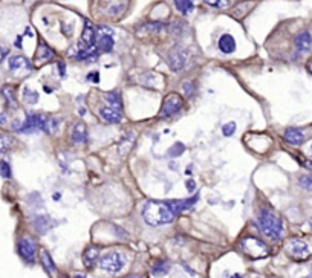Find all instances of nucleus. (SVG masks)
Here are the masks:
<instances>
[{"label":"nucleus","instance_id":"nucleus-33","mask_svg":"<svg viewBox=\"0 0 312 278\" xmlns=\"http://www.w3.org/2000/svg\"><path fill=\"white\" fill-rule=\"evenodd\" d=\"M299 184L302 188L308 189V191H312V176H302L299 179Z\"/></svg>","mask_w":312,"mask_h":278},{"label":"nucleus","instance_id":"nucleus-30","mask_svg":"<svg viewBox=\"0 0 312 278\" xmlns=\"http://www.w3.org/2000/svg\"><path fill=\"white\" fill-rule=\"evenodd\" d=\"M2 93L5 95V98H6L8 104H9L11 107H15V99H14V95H12V89L6 86V88H3Z\"/></svg>","mask_w":312,"mask_h":278},{"label":"nucleus","instance_id":"nucleus-9","mask_svg":"<svg viewBox=\"0 0 312 278\" xmlns=\"http://www.w3.org/2000/svg\"><path fill=\"white\" fill-rule=\"evenodd\" d=\"M182 98L178 93H170L164 98L162 107H161V116L162 118H169L172 115H175L181 107H182Z\"/></svg>","mask_w":312,"mask_h":278},{"label":"nucleus","instance_id":"nucleus-38","mask_svg":"<svg viewBox=\"0 0 312 278\" xmlns=\"http://www.w3.org/2000/svg\"><path fill=\"white\" fill-rule=\"evenodd\" d=\"M187 186H189V191L192 193V191H195V186H196V184H195V181H189V182H187Z\"/></svg>","mask_w":312,"mask_h":278},{"label":"nucleus","instance_id":"nucleus-18","mask_svg":"<svg viewBox=\"0 0 312 278\" xmlns=\"http://www.w3.org/2000/svg\"><path fill=\"white\" fill-rule=\"evenodd\" d=\"M98 255H100V248L98 246H91L85 251L83 254V262H85V266L88 269H92L98 260Z\"/></svg>","mask_w":312,"mask_h":278},{"label":"nucleus","instance_id":"nucleus-39","mask_svg":"<svg viewBox=\"0 0 312 278\" xmlns=\"http://www.w3.org/2000/svg\"><path fill=\"white\" fill-rule=\"evenodd\" d=\"M58 71H60V75H61V77L66 75V74H65V65H63V63H58Z\"/></svg>","mask_w":312,"mask_h":278},{"label":"nucleus","instance_id":"nucleus-31","mask_svg":"<svg viewBox=\"0 0 312 278\" xmlns=\"http://www.w3.org/2000/svg\"><path fill=\"white\" fill-rule=\"evenodd\" d=\"M0 175H2V178H5V179H9V178H11V167H9V164L5 162V161L0 162Z\"/></svg>","mask_w":312,"mask_h":278},{"label":"nucleus","instance_id":"nucleus-20","mask_svg":"<svg viewBox=\"0 0 312 278\" xmlns=\"http://www.w3.org/2000/svg\"><path fill=\"white\" fill-rule=\"evenodd\" d=\"M52 226H54V222L51 220L49 216H40V217H37V219L34 220V228H35V231L40 232V234L48 232Z\"/></svg>","mask_w":312,"mask_h":278},{"label":"nucleus","instance_id":"nucleus-8","mask_svg":"<svg viewBox=\"0 0 312 278\" xmlns=\"http://www.w3.org/2000/svg\"><path fill=\"white\" fill-rule=\"evenodd\" d=\"M92 49H98L97 43H95V28L92 26L91 22L86 20L85 29H83L80 41H78V52H81V51H92Z\"/></svg>","mask_w":312,"mask_h":278},{"label":"nucleus","instance_id":"nucleus-1","mask_svg":"<svg viewBox=\"0 0 312 278\" xmlns=\"http://www.w3.org/2000/svg\"><path fill=\"white\" fill-rule=\"evenodd\" d=\"M199 196L182 200H149L142 208V219L150 226H162L172 223L178 214L192 208Z\"/></svg>","mask_w":312,"mask_h":278},{"label":"nucleus","instance_id":"nucleus-10","mask_svg":"<svg viewBox=\"0 0 312 278\" xmlns=\"http://www.w3.org/2000/svg\"><path fill=\"white\" fill-rule=\"evenodd\" d=\"M35 252H37V243L31 237H23L18 242V254L22 255L23 260L32 263L35 260Z\"/></svg>","mask_w":312,"mask_h":278},{"label":"nucleus","instance_id":"nucleus-28","mask_svg":"<svg viewBox=\"0 0 312 278\" xmlns=\"http://www.w3.org/2000/svg\"><path fill=\"white\" fill-rule=\"evenodd\" d=\"M169 272V266L164 262H159L153 268V275H165Z\"/></svg>","mask_w":312,"mask_h":278},{"label":"nucleus","instance_id":"nucleus-40","mask_svg":"<svg viewBox=\"0 0 312 278\" xmlns=\"http://www.w3.org/2000/svg\"><path fill=\"white\" fill-rule=\"evenodd\" d=\"M309 172H312V159H309V161H305V164H303Z\"/></svg>","mask_w":312,"mask_h":278},{"label":"nucleus","instance_id":"nucleus-36","mask_svg":"<svg viewBox=\"0 0 312 278\" xmlns=\"http://www.w3.org/2000/svg\"><path fill=\"white\" fill-rule=\"evenodd\" d=\"M6 55H8V49H5L3 46H0V63L6 58Z\"/></svg>","mask_w":312,"mask_h":278},{"label":"nucleus","instance_id":"nucleus-6","mask_svg":"<svg viewBox=\"0 0 312 278\" xmlns=\"http://www.w3.org/2000/svg\"><path fill=\"white\" fill-rule=\"evenodd\" d=\"M286 252L296 260H306L311 257V248L300 239H289L286 242Z\"/></svg>","mask_w":312,"mask_h":278},{"label":"nucleus","instance_id":"nucleus-41","mask_svg":"<svg viewBox=\"0 0 312 278\" xmlns=\"http://www.w3.org/2000/svg\"><path fill=\"white\" fill-rule=\"evenodd\" d=\"M308 69H309V72H311V74H312V60H311V61H309V65H308Z\"/></svg>","mask_w":312,"mask_h":278},{"label":"nucleus","instance_id":"nucleus-24","mask_svg":"<svg viewBox=\"0 0 312 278\" xmlns=\"http://www.w3.org/2000/svg\"><path fill=\"white\" fill-rule=\"evenodd\" d=\"M52 57H54V52L46 46V45H40V49H38V55H37V60L38 61H49V60H52Z\"/></svg>","mask_w":312,"mask_h":278},{"label":"nucleus","instance_id":"nucleus-37","mask_svg":"<svg viewBox=\"0 0 312 278\" xmlns=\"http://www.w3.org/2000/svg\"><path fill=\"white\" fill-rule=\"evenodd\" d=\"M6 124V113L3 110H0V125Z\"/></svg>","mask_w":312,"mask_h":278},{"label":"nucleus","instance_id":"nucleus-14","mask_svg":"<svg viewBox=\"0 0 312 278\" xmlns=\"http://www.w3.org/2000/svg\"><path fill=\"white\" fill-rule=\"evenodd\" d=\"M8 69L12 71V72H17V71H31L32 66L29 63L28 58L22 57V55H15V57H11L9 61H8Z\"/></svg>","mask_w":312,"mask_h":278},{"label":"nucleus","instance_id":"nucleus-17","mask_svg":"<svg viewBox=\"0 0 312 278\" xmlns=\"http://www.w3.org/2000/svg\"><path fill=\"white\" fill-rule=\"evenodd\" d=\"M219 49L223 52V54H233L236 51V40L233 35L230 34H223L220 38H219V43H217Z\"/></svg>","mask_w":312,"mask_h":278},{"label":"nucleus","instance_id":"nucleus-27","mask_svg":"<svg viewBox=\"0 0 312 278\" xmlns=\"http://www.w3.org/2000/svg\"><path fill=\"white\" fill-rule=\"evenodd\" d=\"M23 98H25L26 102H29V104H35V102L38 101V93L31 91V89H28V88H25V91H23Z\"/></svg>","mask_w":312,"mask_h":278},{"label":"nucleus","instance_id":"nucleus-26","mask_svg":"<svg viewBox=\"0 0 312 278\" xmlns=\"http://www.w3.org/2000/svg\"><path fill=\"white\" fill-rule=\"evenodd\" d=\"M104 98L106 101L109 102V105H113V107H121V96L118 92H109L104 93Z\"/></svg>","mask_w":312,"mask_h":278},{"label":"nucleus","instance_id":"nucleus-5","mask_svg":"<svg viewBox=\"0 0 312 278\" xmlns=\"http://www.w3.org/2000/svg\"><path fill=\"white\" fill-rule=\"evenodd\" d=\"M240 248L251 259H265L269 254L268 246L256 237H245L240 242Z\"/></svg>","mask_w":312,"mask_h":278},{"label":"nucleus","instance_id":"nucleus-11","mask_svg":"<svg viewBox=\"0 0 312 278\" xmlns=\"http://www.w3.org/2000/svg\"><path fill=\"white\" fill-rule=\"evenodd\" d=\"M100 2L104 8V12L107 15H112V17L121 15L122 11L127 8V3H129V0H100Z\"/></svg>","mask_w":312,"mask_h":278},{"label":"nucleus","instance_id":"nucleus-13","mask_svg":"<svg viewBox=\"0 0 312 278\" xmlns=\"http://www.w3.org/2000/svg\"><path fill=\"white\" fill-rule=\"evenodd\" d=\"M100 118L104 122L109 124H116L122 119V113H121V107H113V105H106L100 109Z\"/></svg>","mask_w":312,"mask_h":278},{"label":"nucleus","instance_id":"nucleus-4","mask_svg":"<svg viewBox=\"0 0 312 278\" xmlns=\"http://www.w3.org/2000/svg\"><path fill=\"white\" fill-rule=\"evenodd\" d=\"M126 263H127V257L122 252H116V251L107 252L100 259V268L109 274H116L122 271Z\"/></svg>","mask_w":312,"mask_h":278},{"label":"nucleus","instance_id":"nucleus-34","mask_svg":"<svg viewBox=\"0 0 312 278\" xmlns=\"http://www.w3.org/2000/svg\"><path fill=\"white\" fill-rule=\"evenodd\" d=\"M184 91H185V95H187V96H192L193 84H192V83H185V84H184Z\"/></svg>","mask_w":312,"mask_h":278},{"label":"nucleus","instance_id":"nucleus-22","mask_svg":"<svg viewBox=\"0 0 312 278\" xmlns=\"http://www.w3.org/2000/svg\"><path fill=\"white\" fill-rule=\"evenodd\" d=\"M135 135L133 133H129L121 142H119V145H118V150L122 153V155H127L129 152H130V148L133 147V142H135Z\"/></svg>","mask_w":312,"mask_h":278},{"label":"nucleus","instance_id":"nucleus-21","mask_svg":"<svg viewBox=\"0 0 312 278\" xmlns=\"http://www.w3.org/2000/svg\"><path fill=\"white\" fill-rule=\"evenodd\" d=\"M40 259H41V263H43V268L46 269V272L49 275H54L57 268H55V263L52 262V259H51V255H49V252L46 249L40 251Z\"/></svg>","mask_w":312,"mask_h":278},{"label":"nucleus","instance_id":"nucleus-25","mask_svg":"<svg viewBox=\"0 0 312 278\" xmlns=\"http://www.w3.org/2000/svg\"><path fill=\"white\" fill-rule=\"evenodd\" d=\"M11 147H12V139L8 135L0 133V156L6 155Z\"/></svg>","mask_w":312,"mask_h":278},{"label":"nucleus","instance_id":"nucleus-7","mask_svg":"<svg viewBox=\"0 0 312 278\" xmlns=\"http://www.w3.org/2000/svg\"><path fill=\"white\" fill-rule=\"evenodd\" d=\"M95 43L100 52H110L113 49L115 40H113V31L110 28L106 26H100L98 29H95Z\"/></svg>","mask_w":312,"mask_h":278},{"label":"nucleus","instance_id":"nucleus-35","mask_svg":"<svg viewBox=\"0 0 312 278\" xmlns=\"http://www.w3.org/2000/svg\"><path fill=\"white\" fill-rule=\"evenodd\" d=\"M89 80L94 81V83H98V81H100V74H98V72H95V74H89Z\"/></svg>","mask_w":312,"mask_h":278},{"label":"nucleus","instance_id":"nucleus-32","mask_svg":"<svg viewBox=\"0 0 312 278\" xmlns=\"http://www.w3.org/2000/svg\"><path fill=\"white\" fill-rule=\"evenodd\" d=\"M207 5L213 6V8H219V9H223L228 6V0H204Z\"/></svg>","mask_w":312,"mask_h":278},{"label":"nucleus","instance_id":"nucleus-15","mask_svg":"<svg viewBox=\"0 0 312 278\" xmlns=\"http://www.w3.org/2000/svg\"><path fill=\"white\" fill-rule=\"evenodd\" d=\"M285 141L291 145H302L305 142V133L297 127H289L285 130Z\"/></svg>","mask_w":312,"mask_h":278},{"label":"nucleus","instance_id":"nucleus-19","mask_svg":"<svg viewBox=\"0 0 312 278\" xmlns=\"http://www.w3.org/2000/svg\"><path fill=\"white\" fill-rule=\"evenodd\" d=\"M72 141L75 144H85L88 141V130H86V125L83 122H78L75 124V127L72 129Z\"/></svg>","mask_w":312,"mask_h":278},{"label":"nucleus","instance_id":"nucleus-43","mask_svg":"<svg viewBox=\"0 0 312 278\" xmlns=\"http://www.w3.org/2000/svg\"><path fill=\"white\" fill-rule=\"evenodd\" d=\"M311 153H312V144H311Z\"/></svg>","mask_w":312,"mask_h":278},{"label":"nucleus","instance_id":"nucleus-23","mask_svg":"<svg viewBox=\"0 0 312 278\" xmlns=\"http://www.w3.org/2000/svg\"><path fill=\"white\" fill-rule=\"evenodd\" d=\"M175 5H176L178 11H179L181 14H184V15H187L189 12H192L193 8H195V5H193L192 0H175Z\"/></svg>","mask_w":312,"mask_h":278},{"label":"nucleus","instance_id":"nucleus-12","mask_svg":"<svg viewBox=\"0 0 312 278\" xmlns=\"http://www.w3.org/2000/svg\"><path fill=\"white\" fill-rule=\"evenodd\" d=\"M185 63H187V52L184 49L178 48V49H175V51H172L169 54V65H170L172 71L178 72V71L184 69Z\"/></svg>","mask_w":312,"mask_h":278},{"label":"nucleus","instance_id":"nucleus-42","mask_svg":"<svg viewBox=\"0 0 312 278\" xmlns=\"http://www.w3.org/2000/svg\"><path fill=\"white\" fill-rule=\"evenodd\" d=\"M311 228H312V219H311Z\"/></svg>","mask_w":312,"mask_h":278},{"label":"nucleus","instance_id":"nucleus-2","mask_svg":"<svg viewBox=\"0 0 312 278\" xmlns=\"http://www.w3.org/2000/svg\"><path fill=\"white\" fill-rule=\"evenodd\" d=\"M58 129V121L51 116H43L40 113H28L26 119L20 127H17L22 133H35L38 130L46 133H54Z\"/></svg>","mask_w":312,"mask_h":278},{"label":"nucleus","instance_id":"nucleus-16","mask_svg":"<svg viewBox=\"0 0 312 278\" xmlns=\"http://www.w3.org/2000/svg\"><path fill=\"white\" fill-rule=\"evenodd\" d=\"M296 48L299 52H308L311 51L312 48V35L309 34V31H303L296 37Z\"/></svg>","mask_w":312,"mask_h":278},{"label":"nucleus","instance_id":"nucleus-29","mask_svg":"<svg viewBox=\"0 0 312 278\" xmlns=\"http://www.w3.org/2000/svg\"><path fill=\"white\" fill-rule=\"evenodd\" d=\"M234 132H236V122H226L223 127H222V133H223V136H233L234 135Z\"/></svg>","mask_w":312,"mask_h":278},{"label":"nucleus","instance_id":"nucleus-3","mask_svg":"<svg viewBox=\"0 0 312 278\" xmlns=\"http://www.w3.org/2000/svg\"><path fill=\"white\" fill-rule=\"evenodd\" d=\"M259 228L263 236L271 239L273 242H279L283 236V222L274 212L263 209L259 214Z\"/></svg>","mask_w":312,"mask_h":278}]
</instances>
